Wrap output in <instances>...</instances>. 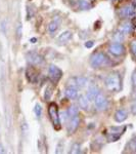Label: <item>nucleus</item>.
Instances as JSON below:
<instances>
[{
  "mask_svg": "<svg viewBox=\"0 0 136 154\" xmlns=\"http://www.w3.org/2000/svg\"><path fill=\"white\" fill-rule=\"evenodd\" d=\"M105 88L108 91L112 93H118L122 88V80H121V76L119 75L117 72L111 73L110 75L107 76L105 80Z\"/></svg>",
  "mask_w": 136,
  "mask_h": 154,
  "instance_id": "obj_1",
  "label": "nucleus"
},
{
  "mask_svg": "<svg viewBox=\"0 0 136 154\" xmlns=\"http://www.w3.org/2000/svg\"><path fill=\"white\" fill-rule=\"evenodd\" d=\"M111 64L110 59L108 58L103 53H95L90 58V65L93 68H101V67H107Z\"/></svg>",
  "mask_w": 136,
  "mask_h": 154,
  "instance_id": "obj_2",
  "label": "nucleus"
},
{
  "mask_svg": "<svg viewBox=\"0 0 136 154\" xmlns=\"http://www.w3.org/2000/svg\"><path fill=\"white\" fill-rule=\"evenodd\" d=\"M126 126H111L107 131V140L108 142H116L124 134Z\"/></svg>",
  "mask_w": 136,
  "mask_h": 154,
  "instance_id": "obj_3",
  "label": "nucleus"
},
{
  "mask_svg": "<svg viewBox=\"0 0 136 154\" xmlns=\"http://www.w3.org/2000/svg\"><path fill=\"white\" fill-rule=\"evenodd\" d=\"M48 115L50 118L51 122L55 128H59L61 125V120H59V114H58V108L55 103H50L48 106Z\"/></svg>",
  "mask_w": 136,
  "mask_h": 154,
  "instance_id": "obj_4",
  "label": "nucleus"
},
{
  "mask_svg": "<svg viewBox=\"0 0 136 154\" xmlns=\"http://www.w3.org/2000/svg\"><path fill=\"white\" fill-rule=\"evenodd\" d=\"M27 60L32 66H40L44 63V59L40 54L36 51H30L27 54Z\"/></svg>",
  "mask_w": 136,
  "mask_h": 154,
  "instance_id": "obj_5",
  "label": "nucleus"
},
{
  "mask_svg": "<svg viewBox=\"0 0 136 154\" xmlns=\"http://www.w3.org/2000/svg\"><path fill=\"white\" fill-rule=\"evenodd\" d=\"M48 76L53 82H58L59 79L63 76V71L58 68V67L51 65L48 69Z\"/></svg>",
  "mask_w": 136,
  "mask_h": 154,
  "instance_id": "obj_6",
  "label": "nucleus"
},
{
  "mask_svg": "<svg viewBox=\"0 0 136 154\" xmlns=\"http://www.w3.org/2000/svg\"><path fill=\"white\" fill-rule=\"evenodd\" d=\"M94 103H95L96 109L99 111L107 110L108 107V100L102 95V94H99V95L96 97L95 100H94Z\"/></svg>",
  "mask_w": 136,
  "mask_h": 154,
  "instance_id": "obj_7",
  "label": "nucleus"
},
{
  "mask_svg": "<svg viewBox=\"0 0 136 154\" xmlns=\"http://www.w3.org/2000/svg\"><path fill=\"white\" fill-rule=\"evenodd\" d=\"M86 84H87V79L82 76L74 77V78H71L70 81H69V85L74 86L76 88H83Z\"/></svg>",
  "mask_w": 136,
  "mask_h": 154,
  "instance_id": "obj_8",
  "label": "nucleus"
},
{
  "mask_svg": "<svg viewBox=\"0 0 136 154\" xmlns=\"http://www.w3.org/2000/svg\"><path fill=\"white\" fill-rule=\"evenodd\" d=\"M111 54H113L114 56H122L125 51V48L123 44L119 43V42H113L110 44V48H108Z\"/></svg>",
  "mask_w": 136,
  "mask_h": 154,
  "instance_id": "obj_9",
  "label": "nucleus"
},
{
  "mask_svg": "<svg viewBox=\"0 0 136 154\" xmlns=\"http://www.w3.org/2000/svg\"><path fill=\"white\" fill-rule=\"evenodd\" d=\"M119 16L122 19H126V18H130L134 14V6L133 5H127L124 6L119 11Z\"/></svg>",
  "mask_w": 136,
  "mask_h": 154,
  "instance_id": "obj_10",
  "label": "nucleus"
},
{
  "mask_svg": "<svg viewBox=\"0 0 136 154\" xmlns=\"http://www.w3.org/2000/svg\"><path fill=\"white\" fill-rule=\"evenodd\" d=\"M79 125H80V118H79L78 115L74 116V117H72L71 121H70V125L68 126V131L69 134H74L76 131H77V128H79Z\"/></svg>",
  "mask_w": 136,
  "mask_h": 154,
  "instance_id": "obj_11",
  "label": "nucleus"
},
{
  "mask_svg": "<svg viewBox=\"0 0 136 154\" xmlns=\"http://www.w3.org/2000/svg\"><path fill=\"white\" fill-rule=\"evenodd\" d=\"M100 94L99 88H97L94 84H91L88 88V91H87V98L89 99V101H94L95 98Z\"/></svg>",
  "mask_w": 136,
  "mask_h": 154,
  "instance_id": "obj_12",
  "label": "nucleus"
},
{
  "mask_svg": "<svg viewBox=\"0 0 136 154\" xmlns=\"http://www.w3.org/2000/svg\"><path fill=\"white\" fill-rule=\"evenodd\" d=\"M73 37V33L71 31H65L58 37V44H65L67 42H69Z\"/></svg>",
  "mask_w": 136,
  "mask_h": 154,
  "instance_id": "obj_13",
  "label": "nucleus"
},
{
  "mask_svg": "<svg viewBox=\"0 0 136 154\" xmlns=\"http://www.w3.org/2000/svg\"><path fill=\"white\" fill-rule=\"evenodd\" d=\"M128 117V113L125 109H120L115 113V120L117 122H123Z\"/></svg>",
  "mask_w": 136,
  "mask_h": 154,
  "instance_id": "obj_14",
  "label": "nucleus"
},
{
  "mask_svg": "<svg viewBox=\"0 0 136 154\" xmlns=\"http://www.w3.org/2000/svg\"><path fill=\"white\" fill-rule=\"evenodd\" d=\"M133 29H134V26L132 25V23H130V22H125L124 24H122L120 26L119 31L123 34H129L133 31Z\"/></svg>",
  "mask_w": 136,
  "mask_h": 154,
  "instance_id": "obj_15",
  "label": "nucleus"
},
{
  "mask_svg": "<svg viewBox=\"0 0 136 154\" xmlns=\"http://www.w3.org/2000/svg\"><path fill=\"white\" fill-rule=\"evenodd\" d=\"M65 95L67 98L70 99V100H75V99L78 97L77 88H74V86H69V88H67V89L65 91Z\"/></svg>",
  "mask_w": 136,
  "mask_h": 154,
  "instance_id": "obj_16",
  "label": "nucleus"
},
{
  "mask_svg": "<svg viewBox=\"0 0 136 154\" xmlns=\"http://www.w3.org/2000/svg\"><path fill=\"white\" fill-rule=\"evenodd\" d=\"M78 103H79L80 108L83 109V110H88L89 109V99L87 98V97L81 96L78 100Z\"/></svg>",
  "mask_w": 136,
  "mask_h": 154,
  "instance_id": "obj_17",
  "label": "nucleus"
},
{
  "mask_svg": "<svg viewBox=\"0 0 136 154\" xmlns=\"http://www.w3.org/2000/svg\"><path fill=\"white\" fill-rule=\"evenodd\" d=\"M59 25H61V20L59 19L53 20V21L50 22V24L48 25V31L50 32V33H54V32L58 29Z\"/></svg>",
  "mask_w": 136,
  "mask_h": 154,
  "instance_id": "obj_18",
  "label": "nucleus"
},
{
  "mask_svg": "<svg viewBox=\"0 0 136 154\" xmlns=\"http://www.w3.org/2000/svg\"><path fill=\"white\" fill-rule=\"evenodd\" d=\"M26 74H27V78H28V80L30 81V82H36L37 74L33 69H28L26 72Z\"/></svg>",
  "mask_w": 136,
  "mask_h": 154,
  "instance_id": "obj_19",
  "label": "nucleus"
},
{
  "mask_svg": "<svg viewBox=\"0 0 136 154\" xmlns=\"http://www.w3.org/2000/svg\"><path fill=\"white\" fill-rule=\"evenodd\" d=\"M77 7L79 9H81V11H87V9L91 8V5L88 3L87 1H85V0H79Z\"/></svg>",
  "mask_w": 136,
  "mask_h": 154,
  "instance_id": "obj_20",
  "label": "nucleus"
},
{
  "mask_svg": "<svg viewBox=\"0 0 136 154\" xmlns=\"http://www.w3.org/2000/svg\"><path fill=\"white\" fill-rule=\"evenodd\" d=\"M126 149H128L129 152H136V137H134V138L127 144Z\"/></svg>",
  "mask_w": 136,
  "mask_h": 154,
  "instance_id": "obj_21",
  "label": "nucleus"
},
{
  "mask_svg": "<svg viewBox=\"0 0 136 154\" xmlns=\"http://www.w3.org/2000/svg\"><path fill=\"white\" fill-rule=\"evenodd\" d=\"M68 116L69 117H74V116L78 115V108L76 106H71L70 108L68 109Z\"/></svg>",
  "mask_w": 136,
  "mask_h": 154,
  "instance_id": "obj_22",
  "label": "nucleus"
},
{
  "mask_svg": "<svg viewBox=\"0 0 136 154\" xmlns=\"http://www.w3.org/2000/svg\"><path fill=\"white\" fill-rule=\"evenodd\" d=\"M81 152V146L79 143H74L71 147V150H70V153H73V154H78Z\"/></svg>",
  "mask_w": 136,
  "mask_h": 154,
  "instance_id": "obj_23",
  "label": "nucleus"
},
{
  "mask_svg": "<svg viewBox=\"0 0 136 154\" xmlns=\"http://www.w3.org/2000/svg\"><path fill=\"white\" fill-rule=\"evenodd\" d=\"M34 112H35L36 116L38 118L41 117V114H42V107L40 104H36L35 105V108H34Z\"/></svg>",
  "mask_w": 136,
  "mask_h": 154,
  "instance_id": "obj_24",
  "label": "nucleus"
},
{
  "mask_svg": "<svg viewBox=\"0 0 136 154\" xmlns=\"http://www.w3.org/2000/svg\"><path fill=\"white\" fill-rule=\"evenodd\" d=\"M51 94H52V89H51V88L47 86L45 89V95H44V99H45V101H48L49 99H50Z\"/></svg>",
  "mask_w": 136,
  "mask_h": 154,
  "instance_id": "obj_25",
  "label": "nucleus"
},
{
  "mask_svg": "<svg viewBox=\"0 0 136 154\" xmlns=\"http://www.w3.org/2000/svg\"><path fill=\"white\" fill-rule=\"evenodd\" d=\"M130 49H131V53L134 56V58L136 59V40H132L130 43Z\"/></svg>",
  "mask_w": 136,
  "mask_h": 154,
  "instance_id": "obj_26",
  "label": "nucleus"
},
{
  "mask_svg": "<svg viewBox=\"0 0 136 154\" xmlns=\"http://www.w3.org/2000/svg\"><path fill=\"white\" fill-rule=\"evenodd\" d=\"M65 147L64 146V142L63 141H61V142L58 143V145L56 146V150H55V152L56 153H61V151H63V148Z\"/></svg>",
  "mask_w": 136,
  "mask_h": 154,
  "instance_id": "obj_27",
  "label": "nucleus"
},
{
  "mask_svg": "<svg viewBox=\"0 0 136 154\" xmlns=\"http://www.w3.org/2000/svg\"><path fill=\"white\" fill-rule=\"evenodd\" d=\"M22 131H23V134L27 135V133H28V125H27L26 121H23V123H22Z\"/></svg>",
  "mask_w": 136,
  "mask_h": 154,
  "instance_id": "obj_28",
  "label": "nucleus"
},
{
  "mask_svg": "<svg viewBox=\"0 0 136 154\" xmlns=\"http://www.w3.org/2000/svg\"><path fill=\"white\" fill-rule=\"evenodd\" d=\"M16 34H18L19 38H21V35H22V25H21V23L18 25V28H16Z\"/></svg>",
  "mask_w": 136,
  "mask_h": 154,
  "instance_id": "obj_29",
  "label": "nucleus"
},
{
  "mask_svg": "<svg viewBox=\"0 0 136 154\" xmlns=\"http://www.w3.org/2000/svg\"><path fill=\"white\" fill-rule=\"evenodd\" d=\"M93 45H94V42H93V41H87V42H86V43H85V46H86V48H92Z\"/></svg>",
  "mask_w": 136,
  "mask_h": 154,
  "instance_id": "obj_30",
  "label": "nucleus"
},
{
  "mask_svg": "<svg viewBox=\"0 0 136 154\" xmlns=\"http://www.w3.org/2000/svg\"><path fill=\"white\" fill-rule=\"evenodd\" d=\"M132 82H133V85L136 88V71L133 73V75H132Z\"/></svg>",
  "mask_w": 136,
  "mask_h": 154,
  "instance_id": "obj_31",
  "label": "nucleus"
},
{
  "mask_svg": "<svg viewBox=\"0 0 136 154\" xmlns=\"http://www.w3.org/2000/svg\"><path fill=\"white\" fill-rule=\"evenodd\" d=\"M131 111H132V114L133 115H136V104L135 105H133L131 107Z\"/></svg>",
  "mask_w": 136,
  "mask_h": 154,
  "instance_id": "obj_32",
  "label": "nucleus"
},
{
  "mask_svg": "<svg viewBox=\"0 0 136 154\" xmlns=\"http://www.w3.org/2000/svg\"><path fill=\"white\" fill-rule=\"evenodd\" d=\"M0 153H6V151L4 150V147L2 144H0Z\"/></svg>",
  "mask_w": 136,
  "mask_h": 154,
  "instance_id": "obj_33",
  "label": "nucleus"
},
{
  "mask_svg": "<svg viewBox=\"0 0 136 154\" xmlns=\"http://www.w3.org/2000/svg\"><path fill=\"white\" fill-rule=\"evenodd\" d=\"M132 5L136 7V0H132Z\"/></svg>",
  "mask_w": 136,
  "mask_h": 154,
  "instance_id": "obj_34",
  "label": "nucleus"
},
{
  "mask_svg": "<svg viewBox=\"0 0 136 154\" xmlns=\"http://www.w3.org/2000/svg\"><path fill=\"white\" fill-rule=\"evenodd\" d=\"M132 98H133V100L136 101V91L134 93V95H132Z\"/></svg>",
  "mask_w": 136,
  "mask_h": 154,
  "instance_id": "obj_35",
  "label": "nucleus"
},
{
  "mask_svg": "<svg viewBox=\"0 0 136 154\" xmlns=\"http://www.w3.org/2000/svg\"><path fill=\"white\" fill-rule=\"evenodd\" d=\"M91 1H94V0H91Z\"/></svg>",
  "mask_w": 136,
  "mask_h": 154,
  "instance_id": "obj_36",
  "label": "nucleus"
}]
</instances>
